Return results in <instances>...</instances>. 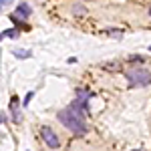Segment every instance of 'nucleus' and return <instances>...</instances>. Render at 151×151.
I'll list each match as a JSON object with an SVG mask.
<instances>
[{
  "label": "nucleus",
  "mask_w": 151,
  "mask_h": 151,
  "mask_svg": "<svg viewBox=\"0 0 151 151\" xmlns=\"http://www.w3.org/2000/svg\"><path fill=\"white\" fill-rule=\"evenodd\" d=\"M32 95H35V91H30V93L26 95V99H24V105H28V103H30V99H32Z\"/></svg>",
  "instance_id": "9"
},
{
  "label": "nucleus",
  "mask_w": 151,
  "mask_h": 151,
  "mask_svg": "<svg viewBox=\"0 0 151 151\" xmlns=\"http://www.w3.org/2000/svg\"><path fill=\"white\" fill-rule=\"evenodd\" d=\"M73 12L81 16V14H87V8H85V6H81V4H73Z\"/></svg>",
  "instance_id": "6"
},
{
  "label": "nucleus",
  "mask_w": 151,
  "mask_h": 151,
  "mask_svg": "<svg viewBox=\"0 0 151 151\" xmlns=\"http://www.w3.org/2000/svg\"><path fill=\"white\" fill-rule=\"evenodd\" d=\"M10 111H12V121H18V119H20V111H18V97H12V99H10Z\"/></svg>",
  "instance_id": "4"
},
{
  "label": "nucleus",
  "mask_w": 151,
  "mask_h": 151,
  "mask_svg": "<svg viewBox=\"0 0 151 151\" xmlns=\"http://www.w3.org/2000/svg\"><path fill=\"white\" fill-rule=\"evenodd\" d=\"M2 38H4V32H0V40H2Z\"/></svg>",
  "instance_id": "11"
},
{
  "label": "nucleus",
  "mask_w": 151,
  "mask_h": 151,
  "mask_svg": "<svg viewBox=\"0 0 151 151\" xmlns=\"http://www.w3.org/2000/svg\"><path fill=\"white\" fill-rule=\"evenodd\" d=\"M149 50H151V47H149Z\"/></svg>",
  "instance_id": "13"
},
{
  "label": "nucleus",
  "mask_w": 151,
  "mask_h": 151,
  "mask_svg": "<svg viewBox=\"0 0 151 151\" xmlns=\"http://www.w3.org/2000/svg\"><path fill=\"white\" fill-rule=\"evenodd\" d=\"M149 14H151V6H149Z\"/></svg>",
  "instance_id": "12"
},
{
  "label": "nucleus",
  "mask_w": 151,
  "mask_h": 151,
  "mask_svg": "<svg viewBox=\"0 0 151 151\" xmlns=\"http://www.w3.org/2000/svg\"><path fill=\"white\" fill-rule=\"evenodd\" d=\"M57 119L65 125L67 129H70L73 133L77 135H83L87 131V125H85V115L81 111H77L75 107H69V109H63L57 113Z\"/></svg>",
  "instance_id": "1"
},
{
  "label": "nucleus",
  "mask_w": 151,
  "mask_h": 151,
  "mask_svg": "<svg viewBox=\"0 0 151 151\" xmlns=\"http://www.w3.org/2000/svg\"><path fill=\"white\" fill-rule=\"evenodd\" d=\"M16 12H18L22 18H26V16H30V12H32V10H30V6H28L26 2H20V4L16 6Z\"/></svg>",
  "instance_id": "5"
},
{
  "label": "nucleus",
  "mask_w": 151,
  "mask_h": 151,
  "mask_svg": "<svg viewBox=\"0 0 151 151\" xmlns=\"http://www.w3.org/2000/svg\"><path fill=\"white\" fill-rule=\"evenodd\" d=\"M4 36H10V38H16L18 36V28H10V30H6Z\"/></svg>",
  "instance_id": "8"
},
{
  "label": "nucleus",
  "mask_w": 151,
  "mask_h": 151,
  "mask_svg": "<svg viewBox=\"0 0 151 151\" xmlns=\"http://www.w3.org/2000/svg\"><path fill=\"white\" fill-rule=\"evenodd\" d=\"M14 57H18V58H28V57H30V50H14Z\"/></svg>",
  "instance_id": "7"
},
{
  "label": "nucleus",
  "mask_w": 151,
  "mask_h": 151,
  "mask_svg": "<svg viewBox=\"0 0 151 151\" xmlns=\"http://www.w3.org/2000/svg\"><path fill=\"white\" fill-rule=\"evenodd\" d=\"M12 0H0V6H4V4H10Z\"/></svg>",
  "instance_id": "10"
},
{
  "label": "nucleus",
  "mask_w": 151,
  "mask_h": 151,
  "mask_svg": "<svg viewBox=\"0 0 151 151\" xmlns=\"http://www.w3.org/2000/svg\"><path fill=\"white\" fill-rule=\"evenodd\" d=\"M40 137H42V141L47 143L50 149H57L58 145H60V141H58L57 133L48 127V125H42V127H40Z\"/></svg>",
  "instance_id": "3"
},
{
  "label": "nucleus",
  "mask_w": 151,
  "mask_h": 151,
  "mask_svg": "<svg viewBox=\"0 0 151 151\" xmlns=\"http://www.w3.org/2000/svg\"><path fill=\"white\" fill-rule=\"evenodd\" d=\"M125 77L131 87H147L151 83V73L147 69H131Z\"/></svg>",
  "instance_id": "2"
}]
</instances>
